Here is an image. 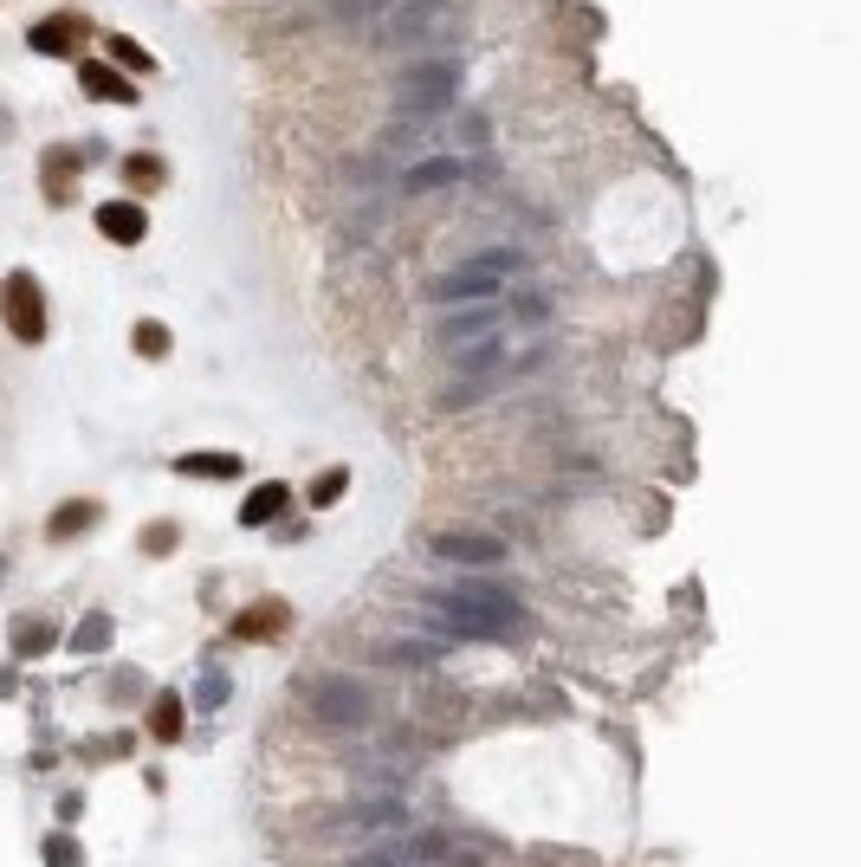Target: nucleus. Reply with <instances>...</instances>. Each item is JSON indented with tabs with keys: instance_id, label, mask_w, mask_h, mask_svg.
I'll return each mask as SVG.
<instances>
[{
	"instance_id": "nucleus-1",
	"label": "nucleus",
	"mask_w": 861,
	"mask_h": 867,
	"mask_svg": "<svg viewBox=\"0 0 861 867\" xmlns=\"http://www.w3.org/2000/svg\"><path fill=\"white\" fill-rule=\"evenodd\" d=\"M421 609H428V628H434V635H447V641H499L505 628L525 622L518 596H512V589H499V583L434 589Z\"/></svg>"
},
{
	"instance_id": "nucleus-2",
	"label": "nucleus",
	"mask_w": 861,
	"mask_h": 867,
	"mask_svg": "<svg viewBox=\"0 0 861 867\" xmlns=\"http://www.w3.org/2000/svg\"><path fill=\"white\" fill-rule=\"evenodd\" d=\"M518 272H525V253H518V246H486L467 266H454L447 279H434V298H441V305H486V298H499V285L518 279Z\"/></svg>"
},
{
	"instance_id": "nucleus-3",
	"label": "nucleus",
	"mask_w": 861,
	"mask_h": 867,
	"mask_svg": "<svg viewBox=\"0 0 861 867\" xmlns=\"http://www.w3.org/2000/svg\"><path fill=\"white\" fill-rule=\"evenodd\" d=\"M454 98H460V65L454 59H421L395 78V110H408V117L434 123V117H447Z\"/></svg>"
},
{
	"instance_id": "nucleus-4",
	"label": "nucleus",
	"mask_w": 861,
	"mask_h": 867,
	"mask_svg": "<svg viewBox=\"0 0 861 867\" xmlns=\"http://www.w3.org/2000/svg\"><path fill=\"white\" fill-rule=\"evenodd\" d=\"M454 26V0H408L389 26H376L389 46H421V39H441Z\"/></svg>"
},
{
	"instance_id": "nucleus-5",
	"label": "nucleus",
	"mask_w": 861,
	"mask_h": 867,
	"mask_svg": "<svg viewBox=\"0 0 861 867\" xmlns=\"http://www.w3.org/2000/svg\"><path fill=\"white\" fill-rule=\"evenodd\" d=\"M0 311H7V324H13V337H20V343H39V337H46V305H39V285L26 279V272H13V279H7Z\"/></svg>"
},
{
	"instance_id": "nucleus-6",
	"label": "nucleus",
	"mask_w": 861,
	"mask_h": 867,
	"mask_svg": "<svg viewBox=\"0 0 861 867\" xmlns=\"http://www.w3.org/2000/svg\"><path fill=\"white\" fill-rule=\"evenodd\" d=\"M505 330V311L492 305H467V311H447L441 318V350H467V343H480V337H499Z\"/></svg>"
},
{
	"instance_id": "nucleus-7",
	"label": "nucleus",
	"mask_w": 861,
	"mask_h": 867,
	"mask_svg": "<svg viewBox=\"0 0 861 867\" xmlns=\"http://www.w3.org/2000/svg\"><path fill=\"white\" fill-rule=\"evenodd\" d=\"M434 557L467 563V570H486V563L505 557V538H486V531H447V538H434Z\"/></svg>"
},
{
	"instance_id": "nucleus-8",
	"label": "nucleus",
	"mask_w": 861,
	"mask_h": 867,
	"mask_svg": "<svg viewBox=\"0 0 861 867\" xmlns=\"http://www.w3.org/2000/svg\"><path fill=\"white\" fill-rule=\"evenodd\" d=\"M467 169H473L467 156H421V162H408V169H402V195H434V188H454Z\"/></svg>"
},
{
	"instance_id": "nucleus-9",
	"label": "nucleus",
	"mask_w": 861,
	"mask_h": 867,
	"mask_svg": "<svg viewBox=\"0 0 861 867\" xmlns=\"http://www.w3.org/2000/svg\"><path fill=\"white\" fill-rule=\"evenodd\" d=\"M318 719H331V725H363V719H369V699H363V686H350V680H331V686H318Z\"/></svg>"
},
{
	"instance_id": "nucleus-10",
	"label": "nucleus",
	"mask_w": 861,
	"mask_h": 867,
	"mask_svg": "<svg viewBox=\"0 0 861 867\" xmlns=\"http://www.w3.org/2000/svg\"><path fill=\"white\" fill-rule=\"evenodd\" d=\"M98 227H104V240L136 246V240L149 233V220H143V208H136V201H104V208H98Z\"/></svg>"
},
{
	"instance_id": "nucleus-11",
	"label": "nucleus",
	"mask_w": 861,
	"mask_h": 867,
	"mask_svg": "<svg viewBox=\"0 0 861 867\" xmlns=\"http://www.w3.org/2000/svg\"><path fill=\"white\" fill-rule=\"evenodd\" d=\"M285 499H292V486H259L253 499L240 505V525H266V518H279V512H285Z\"/></svg>"
},
{
	"instance_id": "nucleus-12",
	"label": "nucleus",
	"mask_w": 861,
	"mask_h": 867,
	"mask_svg": "<svg viewBox=\"0 0 861 867\" xmlns=\"http://www.w3.org/2000/svg\"><path fill=\"white\" fill-rule=\"evenodd\" d=\"M182 473H195V479H240V460L234 453H182Z\"/></svg>"
},
{
	"instance_id": "nucleus-13",
	"label": "nucleus",
	"mask_w": 861,
	"mask_h": 867,
	"mask_svg": "<svg viewBox=\"0 0 861 867\" xmlns=\"http://www.w3.org/2000/svg\"><path fill=\"white\" fill-rule=\"evenodd\" d=\"M85 525H98V505L91 499H72V505H59V512H52V538H72V531H85Z\"/></svg>"
},
{
	"instance_id": "nucleus-14",
	"label": "nucleus",
	"mask_w": 861,
	"mask_h": 867,
	"mask_svg": "<svg viewBox=\"0 0 861 867\" xmlns=\"http://www.w3.org/2000/svg\"><path fill=\"white\" fill-rule=\"evenodd\" d=\"M402 7H408V0H344V20H357V26H389Z\"/></svg>"
},
{
	"instance_id": "nucleus-15",
	"label": "nucleus",
	"mask_w": 861,
	"mask_h": 867,
	"mask_svg": "<svg viewBox=\"0 0 861 867\" xmlns=\"http://www.w3.org/2000/svg\"><path fill=\"white\" fill-rule=\"evenodd\" d=\"M149 732H156L162 745H175V738H182V699H175V693L156 699V712H149Z\"/></svg>"
},
{
	"instance_id": "nucleus-16",
	"label": "nucleus",
	"mask_w": 861,
	"mask_h": 867,
	"mask_svg": "<svg viewBox=\"0 0 861 867\" xmlns=\"http://www.w3.org/2000/svg\"><path fill=\"white\" fill-rule=\"evenodd\" d=\"M72 648L78 654H104L111 648V615H85V622L72 628Z\"/></svg>"
},
{
	"instance_id": "nucleus-17",
	"label": "nucleus",
	"mask_w": 861,
	"mask_h": 867,
	"mask_svg": "<svg viewBox=\"0 0 861 867\" xmlns=\"http://www.w3.org/2000/svg\"><path fill=\"white\" fill-rule=\"evenodd\" d=\"M78 85L91 91V98H130V85H123V78H111V65H85V72H78Z\"/></svg>"
},
{
	"instance_id": "nucleus-18",
	"label": "nucleus",
	"mask_w": 861,
	"mask_h": 867,
	"mask_svg": "<svg viewBox=\"0 0 861 867\" xmlns=\"http://www.w3.org/2000/svg\"><path fill=\"white\" fill-rule=\"evenodd\" d=\"M512 318H525V324H551V292H544V285L518 292V298H512Z\"/></svg>"
},
{
	"instance_id": "nucleus-19",
	"label": "nucleus",
	"mask_w": 861,
	"mask_h": 867,
	"mask_svg": "<svg viewBox=\"0 0 861 867\" xmlns=\"http://www.w3.org/2000/svg\"><path fill=\"white\" fill-rule=\"evenodd\" d=\"M52 648V628L46 622H13V654H39Z\"/></svg>"
},
{
	"instance_id": "nucleus-20",
	"label": "nucleus",
	"mask_w": 861,
	"mask_h": 867,
	"mask_svg": "<svg viewBox=\"0 0 861 867\" xmlns=\"http://www.w3.org/2000/svg\"><path fill=\"white\" fill-rule=\"evenodd\" d=\"M46 867H85V855H78L72 835H46Z\"/></svg>"
},
{
	"instance_id": "nucleus-21",
	"label": "nucleus",
	"mask_w": 861,
	"mask_h": 867,
	"mask_svg": "<svg viewBox=\"0 0 861 867\" xmlns=\"http://www.w3.org/2000/svg\"><path fill=\"white\" fill-rule=\"evenodd\" d=\"M344 486H350V473H337V466H331V473H318V486H311V505H337V499H344Z\"/></svg>"
},
{
	"instance_id": "nucleus-22",
	"label": "nucleus",
	"mask_w": 861,
	"mask_h": 867,
	"mask_svg": "<svg viewBox=\"0 0 861 867\" xmlns=\"http://www.w3.org/2000/svg\"><path fill=\"white\" fill-rule=\"evenodd\" d=\"M33 46H39V52H65V46H72V26H65V20H59V26H39Z\"/></svg>"
},
{
	"instance_id": "nucleus-23",
	"label": "nucleus",
	"mask_w": 861,
	"mask_h": 867,
	"mask_svg": "<svg viewBox=\"0 0 861 867\" xmlns=\"http://www.w3.org/2000/svg\"><path fill=\"white\" fill-rule=\"evenodd\" d=\"M123 175H130V182H143V188H156V182H162V162H156V156H130V169H123Z\"/></svg>"
},
{
	"instance_id": "nucleus-24",
	"label": "nucleus",
	"mask_w": 861,
	"mask_h": 867,
	"mask_svg": "<svg viewBox=\"0 0 861 867\" xmlns=\"http://www.w3.org/2000/svg\"><path fill=\"white\" fill-rule=\"evenodd\" d=\"M136 350H143V356H162V350H169L162 324H136Z\"/></svg>"
},
{
	"instance_id": "nucleus-25",
	"label": "nucleus",
	"mask_w": 861,
	"mask_h": 867,
	"mask_svg": "<svg viewBox=\"0 0 861 867\" xmlns=\"http://www.w3.org/2000/svg\"><path fill=\"white\" fill-rule=\"evenodd\" d=\"M259 628H279V609H259V615H246V622H234V635H259Z\"/></svg>"
},
{
	"instance_id": "nucleus-26",
	"label": "nucleus",
	"mask_w": 861,
	"mask_h": 867,
	"mask_svg": "<svg viewBox=\"0 0 861 867\" xmlns=\"http://www.w3.org/2000/svg\"><path fill=\"white\" fill-rule=\"evenodd\" d=\"M111 52H117V59H123V65H136V72H149V52H136V46H130V39H117V46H111Z\"/></svg>"
},
{
	"instance_id": "nucleus-27",
	"label": "nucleus",
	"mask_w": 861,
	"mask_h": 867,
	"mask_svg": "<svg viewBox=\"0 0 861 867\" xmlns=\"http://www.w3.org/2000/svg\"><path fill=\"white\" fill-rule=\"evenodd\" d=\"M149 550H156V557H162V550H169L175 544V525H149V538H143Z\"/></svg>"
},
{
	"instance_id": "nucleus-28",
	"label": "nucleus",
	"mask_w": 861,
	"mask_h": 867,
	"mask_svg": "<svg viewBox=\"0 0 861 867\" xmlns=\"http://www.w3.org/2000/svg\"><path fill=\"white\" fill-rule=\"evenodd\" d=\"M350 867H395V861H389V855H357Z\"/></svg>"
}]
</instances>
